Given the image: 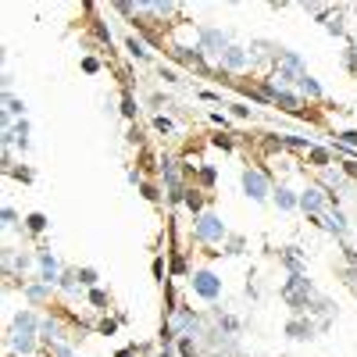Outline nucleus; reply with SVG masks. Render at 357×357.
Returning <instances> with one entry per match:
<instances>
[{"label": "nucleus", "mask_w": 357, "mask_h": 357, "mask_svg": "<svg viewBox=\"0 0 357 357\" xmlns=\"http://www.w3.org/2000/svg\"><path fill=\"white\" fill-rule=\"evenodd\" d=\"M193 289H197L204 300H218V293H221V279H218L214 272H197V275H193Z\"/></svg>", "instance_id": "20e7f679"}, {"label": "nucleus", "mask_w": 357, "mask_h": 357, "mask_svg": "<svg viewBox=\"0 0 357 357\" xmlns=\"http://www.w3.org/2000/svg\"><path fill=\"white\" fill-rule=\"evenodd\" d=\"M22 111H25V104L14 100V97H7V118H11V115H22Z\"/></svg>", "instance_id": "6ab92c4d"}, {"label": "nucleus", "mask_w": 357, "mask_h": 357, "mask_svg": "<svg viewBox=\"0 0 357 357\" xmlns=\"http://www.w3.org/2000/svg\"><path fill=\"white\" fill-rule=\"evenodd\" d=\"M221 65H225V68H243V65H247V50H243V47H229V50L221 54Z\"/></svg>", "instance_id": "6e6552de"}, {"label": "nucleus", "mask_w": 357, "mask_h": 357, "mask_svg": "<svg viewBox=\"0 0 357 357\" xmlns=\"http://www.w3.org/2000/svg\"><path fill=\"white\" fill-rule=\"evenodd\" d=\"M329 229H332V232H347V218L340 211H332L329 214Z\"/></svg>", "instance_id": "4468645a"}, {"label": "nucleus", "mask_w": 357, "mask_h": 357, "mask_svg": "<svg viewBox=\"0 0 357 357\" xmlns=\"http://www.w3.org/2000/svg\"><path fill=\"white\" fill-rule=\"evenodd\" d=\"M311 161L325 168V164H329V150H322V146H311Z\"/></svg>", "instance_id": "2eb2a0df"}, {"label": "nucleus", "mask_w": 357, "mask_h": 357, "mask_svg": "<svg viewBox=\"0 0 357 357\" xmlns=\"http://www.w3.org/2000/svg\"><path fill=\"white\" fill-rule=\"evenodd\" d=\"M193 236H197L200 243H221V239H225V221H221L218 214H200L197 225H193Z\"/></svg>", "instance_id": "f257e3e1"}, {"label": "nucleus", "mask_w": 357, "mask_h": 357, "mask_svg": "<svg viewBox=\"0 0 357 357\" xmlns=\"http://www.w3.org/2000/svg\"><path fill=\"white\" fill-rule=\"evenodd\" d=\"M32 329H36V318H32L29 311H22V314L14 318V336H32Z\"/></svg>", "instance_id": "9d476101"}, {"label": "nucleus", "mask_w": 357, "mask_h": 357, "mask_svg": "<svg viewBox=\"0 0 357 357\" xmlns=\"http://www.w3.org/2000/svg\"><path fill=\"white\" fill-rule=\"evenodd\" d=\"M125 47H129V54H133V58H146V47H143V43L136 40V36H133V40H129Z\"/></svg>", "instance_id": "dca6fc26"}, {"label": "nucleus", "mask_w": 357, "mask_h": 357, "mask_svg": "<svg viewBox=\"0 0 357 357\" xmlns=\"http://www.w3.org/2000/svg\"><path fill=\"white\" fill-rule=\"evenodd\" d=\"M296 86H300V93H307V97H322V86H318V82H314V79H311L307 71H304V75L296 79Z\"/></svg>", "instance_id": "f8f14e48"}, {"label": "nucleus", "mask_w": 357, "mask_h": 357, "mask_svg": "<svg viewBox=\"0 0 357 357\" xmlns=\"http://www.w3.org/2000/svg\"><path fill=\"white\" fill-rule=\"evenodd\" d=\"M275 204H279L283 211H293V208H300V197H296L293 190H279V193H275Z\"/></svg>", "instance_id": "9b49d317"}, {"label": "nucleus", "mask_w": 357, "mask_h": 357, "mask_svg": "<svg viewBox=\"0 0 357 357\" xmlns=\"http://www.w3.org/2000/svg\"><path fill=\"white\" fill-rule=\"evenodd\" d=\"M343 143H347V146H357V129L354 133H343Z\"/></svg>", "instance_id": "393cba45"}, {"label": "nucleus", "mask_w": 357, "mask_h": 357, "mask_svg": "<svg viewBox=\"0 0 357 357\" xmlns=\"http://www.w3.org/2000/svg\"><path fill=\"white\" fill-rule=\"evenodd\" d=\"M154 125H157L161 133H172V118H164V115H157V118H154Z\"/></svg>", "instance_id": "aec40b11"}, {"label": "nucleus", "mask_w": 357, "mask_h": 357, "mask_svg": "<svg viewBox=\"0 0 357 357\" xmlns=\"http://www.w3.org/2000/svg\"><path fill=\"white\" fill-rule=\"evenodd\" d=\"M79 279H82L86 286H93V283H97V272H93V268H82V275H79Z\"/></svg>", "instance_id": "4be33fe9"}, {"label": "nucleus", "mask_w": 357, "mask_h": 357, "mask_svg": "<svg viewBox=\"0 0 357 357\" xmlns=\"http://www.w3.org/2000/svg\"><path fill=\"white\" fill-rule=\"evenodd\" d=\"M265 93H268L275 104H283L286 111H300V100H296L293 93H286L283 86H272V82H265Z\"/></svg>", "instance_id": "39448f33"}, {"label": "nucleus", "mask_w": 357, "mask_h": 357, "mask_svg": "<svg viewBox=\"0 0 357 357\" xmlns=\"http://www.w3.org/2000/svg\"><path fill=\"white\" fill-rule=\"evenodd\" d=\"M40 272H43V283L54 286L58 279H61V265H58V257H50V254L43 250V254H40Z\"/></svg>", "instance_id": "423d86ee"}, {"label": "nucleus", "mask_w": 357, "mask_h": 357, "mask_svg": "<svg viewBox=\"0 0 357 357\" xmlns=\"http://www.w3.org/2000/svg\"><path fill=\"white\" fill-rule=\"evenodd\" d=\"M200 40H204V47H208V50H221V54L229 50V36H225V32H218V29H204V32H200Z\"/></svg>", "instance_id": "0eeeda50"}, {"label": "nucleus", "mask_w": 357, "mask_h": 357, "mask_svg": "<svg viewBox=\"0 0 357 357\" xmlns=\"http://www.w3.org/2000/svg\"><path fill=\"white\" fill-rule=\"evenodd\" d=\"M289 336H293V340H307V336H311V325H304V322H289Z\"/></svg>", "instance_id": "ddd939ff"}, {"label": "nucleus", "mask_w": 357, "mask_h": 357, "mask_svg": "<svg viewBox=\"0 0 357 357\" xmlns=\"http://www.w3.org/2000/svg\"><path fill=\"white\" fill-rule=\"evenodd\" d=\"M354 54H357V43H354Z\"/></svg>", "instance_id": "a878e982"}, {"label": "nucleus", "mask_w": 357, "mask_h": 357, "mask_svg": "<svg viewBox=\"0 0 357 357\" xmlns=\"http://www.w3.org/2000/svg\"><path fill=\"white\" fill-rule=\"evenodd\" d=\"M29 229H32V232H43V229H47V218H43V214H29Z\"/></svg>", "instance_id": "f3484780"}, {"label": "nucleus", "mask_w": 357, "mask_h": 357, "mask_svg": "<svg viewBox=\"0 0 357 357\" xmlns=\"http://www.w3.org/2000/svg\"><path fill=\"white\" fill-rule=\"evenodd\" d=\"M197 332V314H190V311H179L175 314V325H172V332Z\"/></svg>", "instance_id": "1a4fd4ad"}, {"label": "nucleus", "mask_w": 357, "mask_h": 357, "mask_svg": "<svg viewBox=\"0 0 357 357\" xmlns=\"http://www.w3.org/2000/svg\"><path fill=\"white\" fill-rule=\"evenodd\" d=\"M243 190H247V197H250V200H265V197L272 193V182H268V175H265V172L247 168V172H243Z\"/></svg>", "instance_id": "f03ea898"}, {"label": "nucleus", "mask_w": 357, "mask_h": 357, "mask_svg": "<svg viewBox=\"0 0 357 357\" xmlns=\"http://www.w3.org/2000/svg\"><path fill=\"white\" fill-rule=\"evenodd\" d=\"M122 111H125V115H136V104H133V97H125V100H122Z\"/></svg>", "instance_id": "5701e85b"}, {"label": "nucleus", "mask_w": 357, "mask_h": 357, "mask_svg": "<svg viewBox=\"0 0 357 357\" xmlns=\"http://www.w3.org/2000/svg\"><path fill=\"white\" fill-rule=\"evenodd\" d=\"M232 111H236V118H247L250 115V107H243V104H232Z\"/></svg>", "instance_id": "b1692460"}, {"label": "nucleus", "mask_w": 357, "mask_h": 357, "mask_svg": "<svg viewBox=\"0 0 357 357\" xmlns=\"http://www.w3.org/2000/svg\"><path fill=\"white\" fill-rule=\"evenodd\" d=\"M325 182H329V186H343V175H340V172H325Z\"/></svg>", "instance_id": "412c9836"}, {"label": "nucleus", "mask_w": 357, "mask_h": 357, "mask_svg": "<svg viewBox=\"0 0 357 357\" xmlns=\"http://www.w3.org/2000/svg\"><path fill=\"white\" fill-rule=\"evenodd\" d=\"M329 200H332V197H325V190H318V186H307V190L300 193V208L307 214H325Z\"/></svg>", "instance_id": "7ed1b4c3"}, {"label": "nucleus", "mask_w": 357, "mask_h": 357, "mask_svg": "<svg viewBox=\"0 0 357 357\" xmlns=\"http://www.w3.org/2000/svg\"><path fill=\"white\" fill-rule=\"evenodd\" d=\"M47 293H50V286H47V283H43V286H29V300H43Z\"/></svg>", "instance_id": "a211bd4d"}]
</instances>
